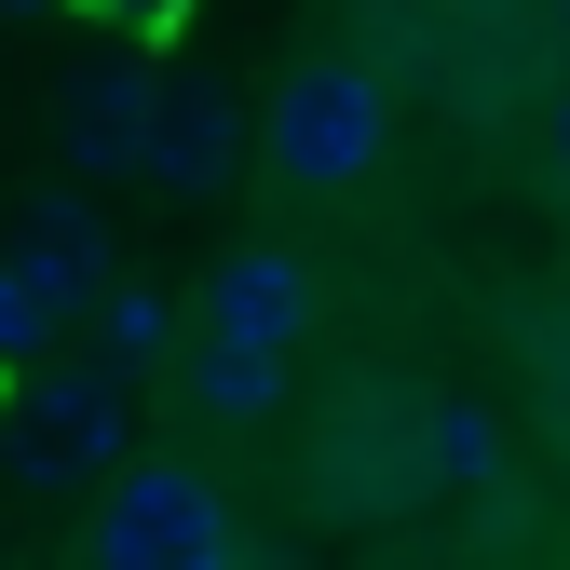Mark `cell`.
I'll return each instance as SVG.
<instances>
[{
  "label": "cell",
  "instance_id": "cell-6",
  "mask_svg": "<svg viewBox=\"0 0 570 570\" xmlns=\"http://www.w3.org/2000/svg\"><path fill=\"white\" fill-rule=\"evenodd\" d=\"M14 285H28V313L68 326V313H96V285H109V245L82 204H28V245H14Z\"/></svg>",
  "mask_w": 570,
  "mask_h": 570
},
{
  "label": "cell",
  "instance_id": "cell-12",
  "mask_svg": "<svg viewBox=\"0 0 570 570\" xmlns=\"http://www.w3.org/2000/svg\"><path fill=\"white\" fill-rule=\"evenodd\" d=\"M543 177H557V190H570V82H557V96H543Z\"/></svg>",
  "mask_w": 570,
  "mask_h": 570
},
{
  "label": "cell",
  "instance_id": "cell-11",
  "mask_svg": "<svg viewBox=\"0 0 570 570\" xmlns=\"http://www.w3.org/2000/svg\"><path fill=\"white\" fill-rule=\"evenodd\" d=\"M41 340V313H28V285H14V258H0V353H28Z\"/></svg>",
  "mask_w": 570,
  "mask_h": 570
},
{
  "label": "cell",
  "instance_id": "cell-10",
  "mask_svg": "<svg viewBox=\"0 0 570 570\" xmlns=\"http://www.w3.org/2000/svg\"><path fill=\"white\" fill-rule=\"evenodd\" d=\"M543 435L570 449V326H543Z\"/></svg>",
  "mask_w": 570,
  "mask_h": 570
},
{
  "label": "cell",
  "instance_id": "cell-4",
  "mask_svg": "<svg viewBox=\"0 0 570 570\" xmlns=\"http://www.w3.org/2000/svg\"><path fill=\"white\" fill-rule=\"evenodd\" d=\"M313 326V272L285 258V245H232L218 285H204V340H245V353H285Z\"/></svg>",
  "mask_w": 570,
  "mask_h": 570
},
{
  "label": "cell",
  "instance_id": "cell-5",
  "mask_svg": "<svg viewBox=\"0 0 570 570\" xmlns=\"http://www.w3.org/2000/svg\"><path fill=\"white\" fill-rule=\"evenodd\" d=\"M96 462H122V394H109V367L28 394V421H14V475L55 489V475H96Z\"/></svg>",
  "mask_w": 570,
  "mask_h": 570
},
{
  "label": "cell",
  "instance_id": "cell-3",
  "mask_svg": "<svg viewBox=\"0 0 570 570\" xmlns=\"http://www.w3.org/2000/svg\"><path fill=\"white\" fill-rule=\"evenodd\" d=\"M232 164H245V109H232V82H150L136 177H164V190H232Z\"/></svg>",
  "mask_w": 570,
  "mask_h": 570
},
{
  "label": "cell",
  "instance_id": "cell-2",
  "mask_svg": "<svg viewBox=\"0 0 570 570\" xmlns=\"http://www.w3.org/2000/svg\"><path fill=\"white\" fill-rule=\"evenodd\" d=\"M82 570H232V503L204 462H122L96 489Z\"/></svg>",
  "mask_w": 570,
  "mask_h": 570
},
{
  "label": "cell",
  "instance_id": "cell-13",
  "mask_svg": "<svg viewBox=\"0 0 570 570\" xmlns=\"http://www.w3.org/2000/svg\"><path fill=\"white\" fill-rule=\"evenodd\" d=\"M543 14H557V41H570V0H543Z\"/></svg>",
  "mask_w": 570,
  "mask_h": 570
},
{
  "label": "cell",
  "instance_id": "cell-7",
  "mask_svg": "<svg viewBox=\"0 0 570 570\" xmlns=\"http://www.w3.org/2000/svg\"><path fill=\"white\" fill-rule=\"evenodd\" d=\"M136 136H150V82L136 68H82L68 82V164L82 177H136Z\"/></svg>",
  "mask_w": 570,
  "mask_h": 570
},
{
  "label": "cell",
  "instance_id": "cell-8",
  "mask_svg": "<svg viewBox=\"0 0 570 570\" xmlns=\"http://www.w3.org/2000/svg\"><path fill=\"white\" fill-rule=\"evenodd\" d=\"M517 435H503V407H435L421 421V475H449V489H503Z\"/></svg>",
  "mask_w": 570,
  "mask_h": 570
},
{
  "label": "cell",
  "instance_id": "cell-1",
  "mask_svg": "<svg viewBox=\"0 0 570 570\" xmlns=\"http://www.w3.org/2000/svg\"><path fill=\"white\" fill-rule=\"evenodd\" d=\"M245 136H258V177L272 190H313L326 204V190H353V177L394 150V82H381L367 55H313V68L272 82V109Z\"/></svg>",
  "mask_w": 570,
  "mask_h": 570
},
{
  "label": "cell",
  "instance_id": "cell-9",
  "mask_svg": "<svg viewBox=\"0 0 570 570\" xmlns=\"http://www.w3.org/2000/svg\"><path fill=\"white\" fill-rule=\"evenodd\" d=\"M190 394L245 421V407H272V394H285V353H245V340H204V367H190Z\"/></svg>",
  "mask_w": 570,
  "mask_h": 570
}]
</instances>
